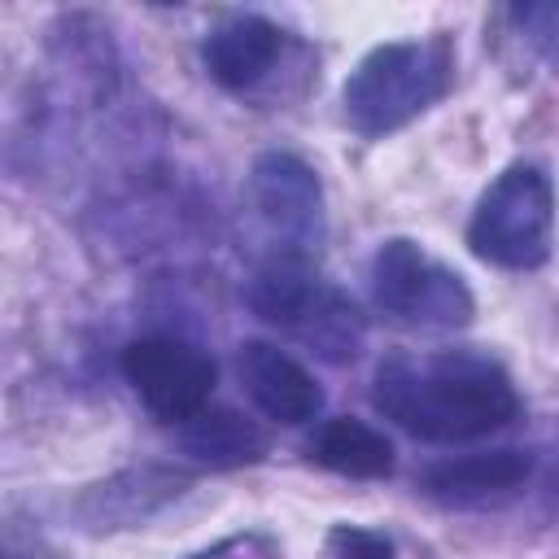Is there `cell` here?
<instances>
[{
  "label": "cell",
  "instance_id": "6da1fadb",
  "mask_svg": "<svg viewBox=\"0 0 559 559\" xmlns=\"http://www.w3.org/2000/svg\"><path fill=\"white\" fill-rule=\"evenodd\" d=\"M371 406L419 441H472L520 415L511 376L472 349L389 354L371 380Z\"/></svg>",
  "mask_w": 559,
  "mask_h": 559
},
{
  "label": "cell",
  "instance_id": "7a4b0ae2",
  "mask_svg": "<svg viewBox=\"0 0 559 559\" xmlns=\"http://www.w3.org/2000/svg\"><path fill=\"white\" fill-rule=\"evenodd\" d=\"M450 79H454V48L445 35L380 44L345 79L341 92L345 122L358 135L380 140L415 122L428 105H437L450 92Z\"/></svg>",
  "mask_w": 559,
  "mask_h": 559
},
{
  "label": "cell",
  "instance_id": "3957f363",
  "mask_svg": "<svg viewBox=\"0 0 559 559\" xmlns=\"http://www.w3.org/2000/svg\"><path fill=\"white\" fill-rule=\"evenodd\" d=\"M555 183L542 166L515 162L507 166L476 201L467 223V249L502 271H537L555 249Z\"/></svg>",
  "mask_w": 559,
  "mask_h": 559
},
{
  "label": "cell",
  "instance_id": "277c9868",
  "mask_svg": "<svg viewBox=\"0 0 559 559\" xmlns=\"http://www.w3.org/2000/svg\"><path fill=\"white\" fill-rule=\"evenodd\" d=\"M371 301L402 328H463L476 314V297L459 271L437 262L424 245L393 236L371 258Z\"/></svg>",
  "mask_w": 559,
  "mask_h": 559
},
{
  "label": "cell",
  "instance_id": "5b68a950",
  "mask_svg": "<svg viewBox=\"0 0 559 559\" xmlns=\"http://www.w3.org/2000/svg\"><path fill=\"white\" fill-rule=\"evenodd\" d=\"M122 376L162 424H188L210 406L218 367L205 349L179 336H135L122 349Z\"/></svg>",
  "mask_w": 559,
  "mask_h": 559
},
{
  "label": "cell",
  "instance_id": "8992f818",
  "mask_svg": "<svg viewBox=\"0 0 559 559\" xmlns=\"http://www.w3.org/2000/svg\"><path fill=\"white\" fill-rule=\"evenodd\" d=\"M249 197L262 223L280 231L288 249L306 253V245L323 236V188L301 157L262 153L249 170Z\"/></svg>",
  "mask_w": 559,
  "mask_h": 559
},
{
  "label": "cell",
  "instance_id": "52a82bcc",
  "mask_svg": "<svg viewBox=\"0 0 559 559\" xmlns=\"http://www.w3.org/2000/svg\"><path fill=\"white\" fill-rule=\"evenodd\" d=\"M240 380H245L253 406L275 424H310L323 411L319 380L288 349H280L271 341L240 345Z\"/></svg>",
  "mask_w": 559,
  "mask_h": 559
},
{
  "label": "cell",
  "instance_id": "ba28073f",
  "mask_svg": "<svg viewBox=\"0 0 559 559\" xmlns=\"http://www.w3.org/2000/svg\"><path fill=\"white\" fill-rule=\"evenodd\" d=\"M328 297H332V288L319 280V271L310 266V258L301 249H280L275 258H266L245 288V301L258 319L288 328L297 336H306V328L328 306Z\"/></svg>",
  "mask_w": 559,
  "mask_h": 559
},
{
  "label": "cell",
  "instance_id": "9c48e42d",
  "mask_svg": "<svg viewBox=\"0 0 559 559\" xmlns=\"http://www.w3.org/2000/svg\"><path fill=\"white\" fill-rule=\"evenodd\" d=\"M284 48V31L262 17V13H231L223 17L205 44H201V61L210 70V79L227 92H249L253 83H262L271 74V66L280 61Z\"/></svg>",
  "mask_w": 559,
  "mask_h": 559
},
{
  "label": "cell",
  "instance_id": "30bf717a",
  "mask_svg": "<svg viewBox=\"0 0 559 559\" xmlns=\"http://www.w3.org/2000/svg\"><path fill=\"white\" fill-rule=\"evenodd\" d=\"M533 472V454L502 445V450H485V454H463V459H445L419 472V489L437 502H489L502 498L511 489H520Z\"/></svg>",
  "mask_w": 559,
  "mask_h": 559
},
{
  "label": "cell",
  "instance_id": "8fae6325",
  "mask_svg": "<svg viewBox=\"0 0 559 559\" xmlns=\"http://www.w3.org/2000/svg\"><path fill=\"white\" fill-rule=\"evenodd\" d=\"M306 459L349 480H384L393 472V441L354 415H336L314 428V437L306 441Z\"/></svg>",
  "mask_w": 559,
  "mask_h": 559
},
{
  "label": "cell",
  "instance_id": "7c38bea8",
  "mask_svg": "<svg viewBox=\"0 0 559 559\" xmlns=\"http://www.w3.org/2000/svg\"><path fill=\"white\" fill-rule=\"evenodd\" d=\"M179 450L205 467H245L266 454V432L231 406H205L179 424Z\"/></svg>",
  "mask_w": 559,
  "mask_h": 559
},
{
  "label": "cell",
  "instance_id": "4fadbf2b",
  "mask_svg": "<svg viewBox=\"0 0 559 559\" xmlns=\"http://www.w3.org/2000/svg\"><path fill=\"white\" fill-rule=\"evenodd\" d=\"M328 559H397L393 542L376 528H358V524H336L328 533V546H323Z\"/></svg>",
  "mask_w": 559,
  "mask_h": 559
},
{
  "label": "cell",
  "instance_id": "5bb4252c",
  "mask_svg": "<svg viewBox=\"0 0 559 559\" xmlns=\"http://www.w3.org/2000/svg\"><path fill=\"white\" fill-rule=\"evenodd\" d=\"M192 559H280V546L266 533H240V537H227L214 550L192 555Z\"/></svg>",
  "mask_w": 559,
  "mask_h": 559
}]
</instances>
